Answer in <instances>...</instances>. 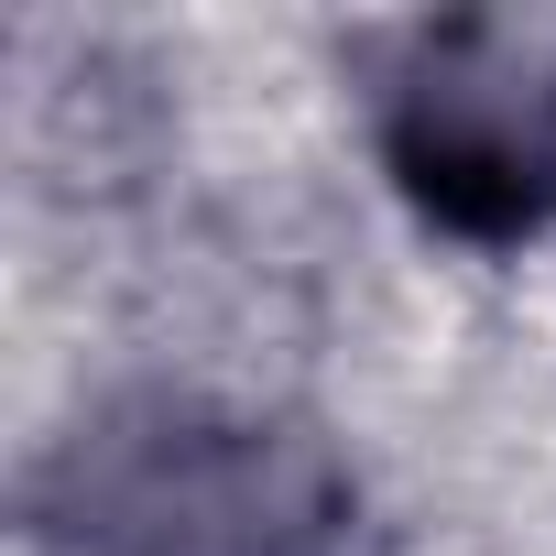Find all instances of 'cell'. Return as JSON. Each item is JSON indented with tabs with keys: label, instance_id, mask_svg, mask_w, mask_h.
<instances>
[{
	"label": "cell",
	"instance_id": "cell-1",
	"mask_svg": "<svg viewBox=\"0 0 556 556\" xmlns=\"http://www.w3.org/2000/svg\"><path fill=\"white\" fill-rule=\"evenodd\" d=\"M339 523L350 502L317 469H295L251 426H207L186 404L99 426L45 502L55 556H328Z\"/></svg>",
	"mask_w": 556,
	"mask_h": 556
},
{
	"label": "cell",
	"instance_id": "cell-2",
	"mask_svg": "<svg viewBox=\"0 0 556 556\" xmlns=\"http://www.w3.org/2000/svg\"><path fill=\"white\" fill-rule=\"evenodd\" d=\"M393 175H404V197L437 218V229H458V240H523V229H545V207H556V164L513 131V121H491V110H458V99H415V110H393Z\"/></svg>",
	"mask_w": 556,
	"mask_h": 556
}]
</instances>
